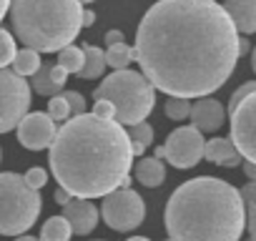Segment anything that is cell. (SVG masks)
Instances as JSON below:
<instances>
[{"label": "cell", "mask_w": 256, "mask_h": 241, "mask_svg": "<svg viewBox=\"0 0 256 241\" xmlns=\"http://www.w3.org/2000/svg\"><path fill=\"white\" fill-rule=\"evenodd\" d=\"M146 80L176 98L218 90L238 63V30L216 0H158L136 30Z\"/></svg>", "instance_id": "1"}, {"label": "cell", "mask_w": 256, "mask_h": 241, "mask_svg": "<svg viewBox=\"0 0 256 241\" xmlns=\"http://www.w3.org/2000/svg\"><path fill=\"white\" fill-rule=\"evenodd\" d=\"M70 236H73L70 224H68L63 216H50V218L43 224L38 241H70Z\"/></svg>", "instance_id": "22"}, {"label": "cell", "mask_w": 256, "mask_h": 241, "mask_svg": "<svg viewBox=\"0 0 256 241\" xmlns=\"http://www.w3.org/2000/svg\"><path fill=\"white\" fill-rule=\"evenodd\" d=\"M30 86L10 68H0V134H10L30 108Z\"/></svg>", "instance_id": "8"}, {"label": "cell", "mask_w": 256, "mask_h": 241, "mask_svg": "<svg viewBox=\"0 0 256 241\" xmlns=\"http://www.w3.org/2000/svg\"><path fill=\"white\" fill-rule=\"evenodd\" d=\"M254 110H256V93L246 96L234 110H231V144L241 154L244 161H256V124H254Z\"/></svg>", "instance_id": "10"}, {"label": "cell", "mask_w": 256, "mask_h": 241, "mask_svg": "<svg viewBox=\"0 0 256 241\" xmlns=\"http://www.w3.org/2000/svg\"><path fill=\"white\" fill-rule=\"evenodd\" d=\"M116 43H123V33L120 30H108L106 33V46H116Z\"/></svg>", "instance_id": "32"}, {"label": "cell", "mask_w": 256, "mask_h": 241, "mask_svg": "<svg viewBox=\"0 0 256 241\" xmlns=\"http://www.w3.org/2000/svg\"><path fill=\"white\" fill-rule=\"evenodd\" d=\"M100 216H103L108 228L126 234V231H134L144 224L146 204L134 188H116V191L103 196Z\"/></svg>", "instance_id": "7"}, {"label": "cell", "mask_w": 256, "mask_h": 241, "mask_svg": "<svg viewBox=\"0 0 256 241\" xmlns=\"http://www.w3.org/2000/svg\"><path fill=\"white\" fill-rule=\"evenodd\" d=\"M8 8H10V0H0V23L8 16Z\"/></svg>", "instance_id": "36"}, {"label": "cell", "mask_w": 256, "mask_h": 241, "mask_svg": "<svg viewBox=\"0 0 256 241\" xmlns=\"http://www.w3.org/2000/svg\"><path fill=\"white\" fill-rule=\"evenodd\" d=\"M16 38L0 28V68H8L13 63V56H16Z\"/></svg>", "instance_id": "25"}, {"label": "cell", "mask_w": 256, "mask_h": 241, "mask_svg": "<svg viewBox=\"0 0 256 241\" xmlns=\"http://www.w3.org/2000/svg\"><path fill=\"white\" fill-rule=\"evenodd\" d=\"M48 166L60 188L78 198H103L131 174L134 154L126 128L93 113L70 116L48 146Z\"/></svg>", "instance_id": "2"}, {"label": "cell", "mask_w": 256, "mask_h": 241, "mask_svg": "<svg viewBox=\"0 0 256 241\" xmlns=\"http://www.w3.org/2000/svg\"><path fill=\"white\" fill-rule=\"evenodd\" d=\"M60 216L70 224L73 234H78V236H88V234L96 228L100 214H98V206H96L90 198L70 196V201L63 206V214H60Z\"/></svg>", "instance_id": "12"}, {"label": "cell", "mask_w": 256, "mask_h": 241, "mask_svg": "<svg viewBox=\"0 0 256 241\" xmlns=\"http://www.w3.org/2000/svg\"><path fill=\"white\" fill-rule=\"evenodd\" d=\"M244 241H254V236H246V238H244Z\"/></svg>", "instance_id": "39"}, {"label": "cell", "mask_w": 256, "mask_h": 241, "mask_svg": "<svg viewBox=\"0 0 256 241\" xmlns=\"http://www.w3.org/2000/svg\"><path fill=\"white\" fill-rule=\"evenodd\" d=\"M100 241H103V238H100Z\"/></svg>", "instance_id": "43"}, {"label": "cell", "mask_w": 256, "mask_h": 241, "mask_svg": "<svg viewBox=\"0 0 256 241\" xmlns=\"http://www.w3.org/2000/svg\"><path fill=\"white\" fill-rule=\"evenodd\" d=\"M204 158L216 166H224V168H236L244 161L228 138H211L208 144H204Z\"/></svg>", "instance_id": "16"}, {"label": "cell", "mask_w": 256, "mask_h": 241, "mask_svg": "<svg viewBox=\"0 0 256 241\" xmlns=\"http://www.w3.org/2000/svg\"><path fill=\"white\" fill-rule=\"evenodd\" d=\"M221 8L241 36H251L256 30V0H226Z\"/></svg>", "instance_id": "15"}, {"label": "cell", "mask_w": 256, "mask_h": 241, "mask_svg": "<svg viewBox=\"0 0 256 241\" xmlns=\"http://www.w3.org/2000/svg\"><path fill=\"white\" fill-rule=\"evenodd\" d=\"M164 221L174 241H241L246 231L238 188L214 176L181 184L166 204Z\"/></svg>", "instance_id": "3"}, {"label": "cell", "mask_w": 256, "mask_h": 241, "mask_svg": "<svg viewBox=\"0 0 256 241\" xmlns=\"http://www.w3.org/2000/svg\"><path fill=\"white\" fill-rule=\"evenodd\" d=\"M68 201H70V194H68L66 188L58 186V191H56V204H58V206H66Z\"/></svg>", "instance_id": "35"}, {"label": "cell", "mask_w": 256, "mask_h": 241, "mask_svg": "<svg viewBox=\"0 0 256 241\" xmlns=\"http://www.w3.org/2000/svg\"><path fill=\"white\" fill-rule=\"evenodd\" d=\"M166 241H174V238H166Z\"/></svg>", "instance_id": "42"}, {"label": "cell", "mask_w": 256, "mask_h": 241, "mask_svg": "<svg viewBox=\"0 0 256 241\" xmlns=\"http://www.w3.org/2000/svg\"><path fill=\"white\" fill-rule=\"evenodd\" d=\"M136 181L146 188H158L166 181V166L161 158H141L136 164Z\"/></svg>", "instance_id": "17"}, {"label": "cell", "mask_w": 256, "mask_h": 241, "mask_svg": "<svg viewBox=\"0 0 256 241\" xmlns=\"http://www.w3.org/2000/svg\"><path fill=\"white\" fill-rule=\"evenodd\" d=\"M80 3H93V0H80Z\"/></svg>", "instance_id": "41"}, {"label": "cell", "mask_w": 256, "mask_h": 241, "mask_svg": "<svg viewBox=\"0 0 256 241\" xmlns=\"http://www.w3.org/2000/svg\"><path fill=\"white\" fill-rule=\"evenodd\" d=\"M66 80H68V73L58 66V63H40V68L33 73V80L28 83L30 90H36L38 96H56L66 88Z\"/></svg>", "instance_id": "14"}, {"label": "cell", "mask_w": 256, "mask_h": 241, "mask_svg": "<svg viewBox=\"0 0 256 241\" xmlns=\"http://www.w3.org/2000/svg\"><path fill=\"white\" fill-rule=\"evenodd\" d=\"M126 136H128V141H131V154L134 156H144L146 148L154 144V126L146 124V120H141V124L128 126Z\"/></svg>", "instance_id": "19"}, {"label": "cell", "mask_w": 256, "mask_h": 241, "mask_svg": "<svg viewBox=\"0 0 256 241\" xmlns=\"http://www.w3.org/2000/svg\"><path fill=\"white\" fill-rule=\"evenodd\" d=\"M16 241H38L36 236H28V234H20V236H16Z\"/></svg>", "instance_id": "37"}, {"label": "cell", "mask_w": 256, "mask_h": 241, "mask_svg": "<svg viewBox=\"0 0 256 241\" xmlns=\"http://www.w3.org/2000/svg\"><path fill=\"white\" fill-rule=\"evenodd\" d=\"M23 178H26V184H28L30 188H38V191H40V188L48 184V171H46V168H40V166H33V168H28V171H26V176H23Z\"/></svg>", "instance_id": "28"}, {"label": "cell", "mask_w": 256, "mask_h": 241, "mask_svg": "<svg viewBox=\"0 0 256 241\" xmlns=\"http://www.w3.org/2000/svg\"><path fill=\"white\" fill-rule=\"evenodd\" d=\"M103 58H106V68H113V70H120V68H128L131 60H136V50L131 46L123 43H116V46H108L103 50Z\"/></svg>", "instance_id": "20"}, {"label": "cell", "mask_w": 256, "mask_h": 241, "mask_svg": "<svg viewBox=\"0 0 256 241\" xmlns=\"http://www.w3.org/2000/svg\"><path fill=\"white\" fill-rule=\"evenodd\" d=\"M40 53L38 50H33V48H20V50H16V56H13V73H18V76H23V78H28V76H33L38 68H40Z\"/></svg>", "instance_id": "21"}, {"label": "cell", "mask_w": 256, "mask_h": 241, "mask_svg": "<svg viewBox=\"0 0 256 241\" xmlns=\"http://www.w3.org/2000/svg\"><path fill=\"white\" fill-rule=\"evenodd\" d=\"M246 53H251V43H248L246 36H238V58L246 56Z\"/></svg>", "instance_id": "34"}, {"label": "cell", "mask_w": 256, "mask_h": 241, "mask_svg": "<svg viewBox=\"0 0 256 241\" xmlns=\"http://www.w3.org/2000/svg\"><path fill=\"white\" fill-rule=\"evenodd\" d=\"M43 198L20 174H0V236H20L40 216Z\"/></svg>", "instance_id": "6"}, {"label": "cell", "mask_w": 256, "mask_h": 241, "mask_svg": "<svg viewBox=\"0 0 256 241\" xmlns=\"http://www.w3.org/2000/svg\"><path fill=\"white\" fill-rule=\"evenodd\" d=\"M80 50H83V66H80V70H78L76 76L83 78V80H96V78H100L103 70H106L103 50L96 48V46H83Z\"/></svg>", "instance_id": "18"}, {"label": "cell", "mask_w": 256, "mask_h": 241, "mask_svg": "<svg viewBox=\"0 0 256 241\" xmlns=\"http://www.w3.org/2000/svg\"><path fill=\"white\" fill-rule=\"evenodd\" d=\"M16 128H18L20 146H26L28 151H43V148H48L53 144V138H56V131H58L56 120L48 113H40V110H36V113L28 110L18 120Z\"/></svg>", "instance_id": "11"}, {"label": "cell", "mask_w": 256, "mask_h": 241, "mask_svg": "<svg viewBox=\"0 0 256 241\" xmlns=\"http://www.w3.org/2000/svg\"><path fill=\"white\" fill-rule=\"evenodd\" d=\"M56 124L58 120H68L70 118V110H68V103H66V98L60 96V93H56V96H50V100H48V110H46Z\"/></svg>", "instance_id": "26"}, {"label": "cell", "mask_w": 256, "mask_h": 241, "mask_svg": "<svg viewBox=\"0 0 256 241\" xmlns=\"http://www.w3.org/2000/svg\"><path fill=\"white\" fill-rule=\"evenodd\" d=\"M90 113L98 116V118H113V106H110L108 100H96Z\"/></svg>", "instance_id": "30"}, {"label": "cell", "mask_w": 256, "mask_h": 241, "mask_svg": "<svg viewBox=\"0 0 256 241\" xmlns=\"http://www.w3.org/2000/svg\"><path fill=\"white\" fill-rule=\"evenodd\" d=\"M164 108H166V116L171 120H186L188 113H191V98H176V96H171Z\"/></svg>", "instance_id": "24"}, {"label": "cell", "mask_w": 256, "mask_h": 241, "mask_svg": "<svg viewBox=\"0 0 256 241\" xmlns=\"http://www.w3.org/2000/svg\"><path fill=\"white\" fill-rule=\"evenodd\" d=\"M188 118L194 120V128H198L201 134H214L224 126V118H226V110L224 106L216 100V98H196V103H191V113Z\"/></svg>", "instance_id": "13"}, {"label": "cell", "mask_w": 256, "mask_h": 241, "mask_svg": "<svg viewBox=\"0 0 256 241\" xmlns=\"http://www.w3.org/2000/svg\"><path fill=\"white\" fill-rule=\"evenodd\" d=\"M0 161H3V148H0Z\"/></svg>", "instance_id": "40"}, {"label": "cell", "mask_w": 256, "mask_h": 241, "mask_svg": "<svg viewBox=\"0 0 256 241\" xmlns=\"http://www.w3.org/2000/svg\"><path fill=\"white\" fill-rule=\"evenodd\" d=\"M128 241H151V238H146V236H131Z\"/></svg>", "instance_id": "38"}, {"label": "cell", "mask_w": 256, "mask_h": 241, "mask_svg": "<svg viewBox=\"0 0 256 241\" xmlns=\"http://www.w3.org/2000/svg\"><path fill=\"white\" fill-rule=\"evenodd\" d=\"M241 166H244V174L248 176V181H254L256 178V161H241Z\"/></svg>", "instance_id": "33"}, {"label": "cell", "mask_w": 256, "mask_h": 241, "mask_svg": "<svg viewBox=\"0 0 256 241\" xmlns=\"http://www.w3.org/2000/svg\"><path fill=\"white\" fill-rule=\"evenodd\" d=\"M16 38L38 53H58L70 46L80 28V0H10Z\"/></svg>", "instance_id": "4"}, {"label": "cell", "mask_w": 256, "mask_h": 241, "mask_svg": "<svg viewBox=\"0 0 256 241\" xmlns=\"http://www.w3.org/2000/svg\"><path fill=\"white\" fill-rule=\"evenodd\" d=\"M204 136L194 126H181L168 134L166 144L161 146L164 158L176 168H194L204 158Z\"/></svg>", "instance_id": "9"}, {"label": "cell", "mask_w": 256, "mask_h": 241, "mask_svg": "<svg viewBox=\"0 0 256 241\" xmlns=\"http://www.w3.org/2000/svg\"><path fill=\"white\" fill-rule=\"evenodd\" d=\"M251 93H256V83H254V80L241 83V86H238V88L231 93V98H228V113H231V110H234V108H236V106H238V103L246 98V96H251Z\"/></svg>", "instance_id": "29"}, {"label": "cell", "mask_w": 256, "mask_h": 241, "mask_svg": "<svg viewBox=\"0 0 256 241\" xmlns=\"http://www.w3.org/2000/svg\"><path fill=\"white\" fill-rule=\"evenodd\" d=\"M58 66H60L68 76H70V73L76 76V73L80 70V66H83V50L76 48L73 43L66 46V48H60V50H58Z\"/></svg>", "instance_id": "23"}, {"label": "cell", "mask_w": 256, "mask_h": 241, "mask_svg": "<svg viewBox=\"0 0 256 241\" xmlns=\"http://www.w3.org/2000/svg\"><path fill=\"white\" fill-rule=\"evenodd\" d=\"M93 23H96V13L83 8V13H80V28H90Z\"/></svg>", "instance_id": "31"}, {"label": "cell", "mask_w": 256, "mask_h": 241, "mask_svg": "<svg viewBox=\"0 0 256 241\" xmlns=\"http://www.w3.org/2000/svg\"><path fill=\"white\" fill-rule=\"evenodd\" d=\"M93 100H108L113 106V120L120 126H134L151 116L156 106V88L144 73L120 68L103 78V83L93 90Z\"/></svg>", "instance_id": "5"}, {"label": "cell", "mask_w": 256, "mask_h": 241, "mask_svg": "<svg viewBox=\"0 0 256 241\" xmlns=\"http://www.w3.org/2000/svg\"><path fill=\"white\" fill-rule=\"evenodd\" d=\"M60 96L66 98L70 116H80V113H86V98H83L80 93H76V90H60Z\"/></svg>", "instance_id": "27"}]
</instances>
